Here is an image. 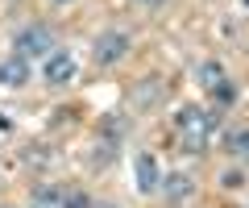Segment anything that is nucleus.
Here are the masks:
<instances>
[{
    "label": "nucleus",
    "instance_id": "f257e3e1",
    "mask_svg": "<svg viewBox=\"0 0 249 208\" xmlns=\"http://www.w3.org/2000/svg\"><path fill=\"white\" fill-rule=\"evenodd\" d=\"M175 133H178V142H183L187 150H204L208 133H212V117H208L204 109H196V104H187V109L175 113Z\"/></svg>",
    "mask_w": 249,
    "mask_h": 208
},
{
    "label": "nucleus",
    "instance_id": "f03ea898",
    "mask_svg": "<svg viewBox=\"0 0 249 208\" xmlns=\"http://www.w3.org/2000/svg\"><path fill=\"white\" fill-rule=\"evenodd\" d=\"M17 55L25 58H50L54 55V34L50 25H25L17 34Z\"/></svg>",
    "mask_w": 249,
    "mask_h": 208
},
{
    "label": "nucleus",
    "instance_id": "7ed1b4c3",
    "mask_svg": "<svg viewBox=\"0 0 249 208\" xmlns=\"http://www.w3.org/2000/svg\"><path fill=\"white\" fill-rule=\"evenodd\" d=\"M124 55H129V34H121V29L100 34V42H96V63L100 67H116Z\"/></svg>",
    "mask_w": 249,
    "mask_h": 208
},
{
    "label": "nucleus",
    "instance_id": "20e7f679",
    "mask_svg": "<svg viewBox=\"0 0 249 208\" xmlns=\"http://www.w3.org/2000/svg\"><path fill=\"white\" fill-rule=\"evenodd\" d=\"M42 79L54 83V88H58V83H71V79H75V55H67V50H54V55L42 63Z\"/></svg>",
    "mask_w": 249,
    "mask_h": 208
},
{
    "label": "nucleus",
    "instance_id": "39448f33",
    "mask_svg": "<svg viewBox=\"0 0 249 208\" xmlns=\"http://www.w3.org/2000/svg\"><path fill=\"white\" fill-rule=\"evenodd\" d=\"M133 179H137V188H142L145 196L162 188V175H158V158H154V154H137V163H133Z\"/></svg>",
    "mask_w": 249,
    "mask_h": 208
},
{
    "label": "nucleus",
    "instance_id": "423d86ee",
    "mask_svg": "<svg viewBox=\"0 0 249 208\" xmlns=\"http://www.w3.org/2000/svg\"><path fill=\"white\" fill-rule=\"evenodd\" d=\"M0 83H4V88H25V83H29V63H25V55H13V58L0 63Z\"/></svg>",
    "mask_w": 249,
    "mask_h": 208
},
{
    "label": "nucleus",
    "instance_id": "0eeeda50",
    "mask_svg": "<svg viewBox=\"0 0 249 208\" xmlns=\"http://www.w3.org/2000/svg\"><path fill=\"white\" fill-rule=\"evenodd\" d=\"M162 191H166V200L183 204V200H191V196H196V179H191V175H183V171H175V175H166Z\"/></svg>",
    "mask_w": 249,
    "mask_h": 208
},
{
    "label": "nucleus",
    "instance_id": "6e6552de",
    "mask_svg": "<svg viewBox=\"0 0 249 208\" xmlns=\"http://www.w3.org/2000/svg\"><path fill=\"white\" fill-rule=\"evenodd\" d=\"M220 146L229 154H241V158H249V125H237V129H224Z\"/></svg>",
    "mask_w": 249,
    "mask_h": 208
},
{
    "label": "nucleus",
    "instance_id": "1a4fd4ad",
    "mask_svg": "<svg viewBox=\"0 0 249 208\" xmlns=\"http://www.w3.org/2000/svg\"><path fill=\"white\" fill-rule=\"evenodd\" d=\"M196 79L212 92L216 83H224V71H220V63H199V67H196Z\"/></svg>",
    "mask_w": 249,
    "mask_h": 208
},
{
    "label": "nucleus",
    "instance_id": "9d476101",
    "mask_svg": "<svg viewBox=\"0 0 249 208\" xmlns=\"http://www.w3.org/2000/svg\"><path fill=\"white\" fill-rule=\"evenodd\" d=\"M29 208H62V191H54V188H37L34 196H29Z\"/></svg>",
    "mask_w": 249,
    "mask_h": 208
},
{
    "label": "nucleus",
    "instance_id": "9b49d317",
    "mask_svg": "<svg viewBox=\"0 0 249 208\" xmlns=\"http://www.w3.org/2000/svg\"><path fill=\"white\" fill-rule=\"evenodd\" d=\"M212 100L220 104V109H229V104H237V88H232L229 79H224V83H216V88H212Z\"/></svg>",
    "mask_w": 249,
    "mask_h": 208
},
{
    "label": "nucleus",
    "instance_id": "f8f14e48",
    "mask_svg": "<svg viewBox=\"0 0 249 208\" xmlns=\"http://www.w3.org/2000/svg\"><path fill=\"white\" fill-rule=\"evenodd\" d=\"M96 200L88 196V191H62V208H91Z\"/></svg>",
    "mask_w": 249,
    "mask_h": 208
},
{
    "label": "nucleus",
    "instance_id": "ddd939ff",
    "mask_svg": "<svg viewBox=\"0 0 249 208\" xmlns=\"http://www.w3.org/2000/svg\"><path fill=\"white\" fill-rule=\"evenodd\" d=\"M220 183H224V188H241V183H245V171H224Z\"/></svg>",
    "mask_w": 249,
    "mask_h": 208
},
{
    "label": "nucleus",
    "instance_id": "4468645a",
    "mask_svg": "<svg viewBox=\"0 0 249 208\" xmlns=\"http://www.w3.org/2000/svg\"><path fill=\"white\" fill-rule=\"evenodd\" d=\"M137 4H150V9H158V4H162V0H137Z\"/></svg>",
    "mask_w": 249,
    "mask_h": 208
},
{
    "label": "nucleus",
    "instance_id": "2eb2a0df",
    "mask_svg": "<svg viewBox=\"0 0 249 208\" xmlns=\"http://www.w3.org/2000/svg\"><path fill=\"white\" fill-rule=\"evenodd\" d=\"M91 208H112V204H91Z\"/></svg>",
    "mask_w": 249,
    "mask_h": 208
},
{
    "label": "nucleus",
    "instance_id": "dca6fc26",
    "mask_svg": "<svg viewBox=\"0 0 249 208\" xmlns=\"http://www.w3.org/2000/svg\"><path fill=\"white\" fill-rule=\"evenodd\" d=\"M54 4H71V0H54Z\"/></svg>",
    "mask_w": 249,
    "mask_h": 208
},
{
    "label": "nucleus",
    "instance_id": "f3484780",
    "mask_svg": "<svg viewBox=\"0 0 249 208\" xmlns=\"http://www.w3.org/2000/svg\"><path fill=\"white\" fill-rule=\"evenodd\" d=\"M245 9H249V0H245Z\"/></svg>",
    "mask_w": 249,
    "mask_h": 208
}]
</instances>
